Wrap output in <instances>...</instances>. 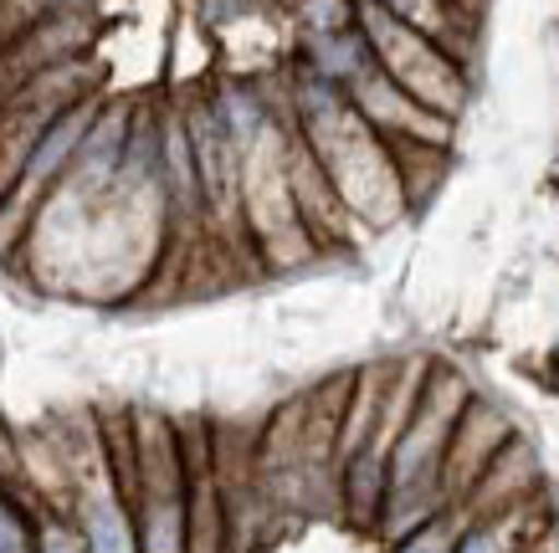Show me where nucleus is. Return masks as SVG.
Wrapping results in <instances>:
<instances>
[{"instance_id":"7ed1b4c3","label":"nucleus","mask_w":559,"mask_h":553,"mask_svg":"<svg viewBox=\"0 0 559 553\" xmlns=\"http://www.w3.org/2000/svg\"><path fill=\"white\" fill-rule=\"evenodd\" d=\"M119 486L139 497V543L144 553H190V471L170 425L144 420L134 461L119 471Z\"/></svg>"},{"instance_id":"20e7f679","label":"nucleus","mask_w":559,"mask_h":553,"mask_svg":"<svg viewBox=\"0 0 559 553\" xmlns=\"http://www.w3.org/2000/svg\"><path fill=\"white\" fill-rule=\"evenodd\" d=\"M359 32L370 36L380 72L395 77L416 103H426V108L441 118L462 113V103H467V77H462L457 57L441 47L437 36H426V32H416V26H406V21H395L385 5H374V0H359Z\"/></svg>"},{"instance_id":"423d86ee","label":"nucleus","mask_w":559,"mask_h":553,"mask_svg":"<svg viewBox=\"0 0 559 553\" xmlns=\"http://www.w3.org/2000/svg\"><path fill=\"white\" fill-rule=\"evenodd\" d=\"M78 533L87 538V553H144L139 543V522L123 507L119 471L108 467V456L98 452L93 471L78 486Z\"/></svg>"},{"instance_id":"f257e3e1","label":"nucleus","mask_w":559,"mask_h":553,"mask_svg":"<svg viewBox=\"0 0 559 553\" xmlns=\"http://www.w3.org/2000/svg\"><path fill=\"white\" fill-rule=\"evenodd\" d=\"M293 113H298V134L323 165L334 195L344 201L349 216H365L374 226H385L406 211V180H401V159L390 149V139H380L359 118L349 93L334 83H323L308 72L293 87Z\"/></svg>"},{"instance_id":"1a4fd4ad","label":"nucleus","mask_w":559,"mask_h":553,"mask_svg":"<svg viewBox=\"0 0 559 553\" xmlns=\"http://www.w3.org/2000/svg\"><path fill=\"white\" fill-rule=\"evenodd\" d=\"M129 139H134L129 108H103V113L93 118V129H87L78 159H72V184H78V190H87V195H103V190L123 175Z\"/></svg>"},{"instance_id":"4468645a","label":"nucleus","mask_w":559,"mask_h":553,"mask_svg":"<svg viewBox=\"0 0 559 553\" xmlns=\"http://www.w3.org/2000/svg\"><path fill=\"white\" fill-rule=\"evenodd\" d=\"M462 533H467L462 513H437V518L421 522L416 533L401 538V543H395V553H457Z\"/></svg>"},{"instance_id":"9b49d317","label":"nucleus","mask_w":559,"mask_h":553,"mask_svg":"<svg viewBox=\"0 0 559 553\" xmlns=\"http://www.w3.org/2000/svg\"><path fill=\"white\" fill-rule=\"evenodd\" d=\"M528 543V522H524V507H498L488 513L483 522H467L457 553H524Z\"/></svg>"},{"instance_id":"ddd939ff","label":"nucleus","mask_w":559,"mask_h":553,"mask_svg":"<svg viewBox=\"0 0 559 553\" xmlns=\"http://www.w3.org/2000/svg\"><path fill=\"white\" fill-rule=\"evenodd\" d=\"M374 5H385L395 21H406L416 32L437 36L441 47H447V36H452V0H374Z\"/></svg>"},{"instance_id":"0eeeda50","label":"nucleus","mask_w":559,"mask_h":553,"mask_svg":"<svg viewBox=\"0 0 559 553\" xmlns=\"http://www.w3.org/2000/svg\"><path fill=\"white\" fill-rule=\"evenodd\" d=\"M509 446V420L498 416L492 405L473 400L462 410L457 420V436H452V452H447V471H441V486H447V497H462V492H473L483 482V471L503 456Z\"/></svg>"},{"instance_id":"f03ea898","label":"nucleus","mask_w":559,"mask_h":553,"mask_svg":"<svg viewBox=\"0 0 559 553\" xmlns=\"http://www.w3.org/2000/svg\"><path fill=\"white\" fill-rule=\"evenodd\" d=\"M473 405V389L457 369H431L426 374L421 395L411 405V420L395 452H390V486H385V507H380V533L390 543H401L406 533H416L421 522H431L437 513H447V452L457 436L462 410Z\"/></svg>"},{"instance_id":"2eb2a0df","label":"nucleus","mask_w":559,"mask_h":553,"mask_svg":"<svg viewBox=\"0 0 559 553\" xmlns=\"http://www.w3.org/2000/svg\"><path fill=\"white\" fill-rule=\"evenodd\" d=\"M359 21L355 0H304V26L308 32H344Z\"/></svg>"},{"instance_id":"39448f33","label":"nucleus","mask_w":559,"mask_h":553,"mask_svg":"<svg viewBox=\"0 0 559 553\" xmlns=\"http://www.w3.org/2000/svg\"><path fill=\"white\" fill-rule=\"evenodd\" d=\"M349 103L359 108V118L370 123L380 139L390 144H431V149H447V139H452V118L431 113L426 103H416L406 87L385 77V72L374 68L365 72L355 87H349Z\"/></svg>"},{"instance_id":"9d476101","label":"nucleus","mask_w":559,"mask_h":553,"mask_svg":"<svg viewBox=\"0 0 559 553\" xmlns=\"http://www.w3.org/2000/svg\"><path fill=\"white\" fill-rule=\"evenodd\" d=\"M374 68H380V62H374V47L359 26H344V32H308V72L323 77V83H334L349 93V87Z\"/></svg>"},{"instance_id":"dca6fc26","label":"nucleus","mask_w":559,"mask_h":553,"mask_svg":"<svg viewBox=\"0 0 559 553\" xmlns=\"http://www.w3.org/2000/svg\"><path fill=\"white\" fill-rule=\"evenodd\" d=\"M0 553H36V538L11 503H0Z\"/></svg>"},{"instance_id":"f8f14e48","label":"nucleus","mask_w":559,"mask_h":553,"mask_svg":"<svg viewBox=\"0 0 559 553\" xmlns=\"http://www.w3.org/2000/svg\"><path fill=\"white\" fill-rule=\"evenodd\" d=\"M216 108L221 118H226V129H231V139H237V149L247 154L257 144V139L272 129V118H267V103L257 98L252 87H241V83H226L216 93Z\"/></svg>"},{"instance_id":"f3484780","label":"nucleus","mask_w":559,"mask_h":553,"mask_svg":"<svg viewBox=\"0 0 559 553\" xmlns=\"http://www.w3.org/2000/svg\"><path fill=\"white\" fill-rule=\"evenodd\" d=\"M36 553H87V538H83V533H72L68 522H41Z\"/></svg>"},{"instance_id":"6e6552de","label":"nucleus","mask_w":559,"mask_h":553,"mask_svg":"<svg viewBox=\"0 0 559 553\" xmlns=\"http://www.w3.org/2000/svg\"><path fill=\"white\" fill-rule=\"evenodd\" d=\"M93 108L87 103H72L68 113H57L41 129V139L32 144V159H26V169H21V184H16V205H32L36 190L41 184H51L57 175H68L72 159H78V149H83L87 129H93Z\"/></svg>"}]
</instances>
